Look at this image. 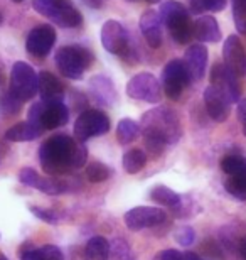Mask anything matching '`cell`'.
Returning a JSON list of instances; mask_svg holds the SVG:
<instances>
[{"instance_id": "cell-1", "label": "cell", "mask_w": 246, "mask_h": 260, "mask_svg": "<svg viewBox=\"0 0 246 260\" xmlns=\"http://www.w3.org/2000/svg\"><path fill=\"white\" fill-rule=\"evenodd\" d=\"M88 150L83 142H75L67 135H54L39 149V160L48 174L57 176L85 166Z\"/></svg>"}, {"instance_id": "cell-2", "label": "cell", "mask_w": 246, "mask_h": 260, "mask_svg": "<svg viewBox=\"0 0 246 260\" xmlns=\"http://www.w3.org/2000/svg\"><path fill=\"white\" fill-rule=\"evenodd\" d=\"M145 147L152 155L164 152L167 145L175 144L181 137V122L175 112L160 107L152 108L142 117Z\"/></svg>"}, {"instance_id": "cell-3", "label": "cell", "mask_w": 246, "mask_h": 260, "mask_svg": "<svg viewBox=\"0 0 246 260\" xmlns=\"http://www.w3.org/2000/svg\"><path fill=\"white\" fill-rule=\"evenodd\" d=\"M159 17L169 27L172 39L177 44H187L194 36V24L191 22L189 12L181 2L169 0L160 5Z\"/></svg>"}, {"instance_id": "cell-4", "label": "cell", "mask_w": 246, "mask_h": 260, "mask_svg": "<svg viewBox=\"0 0 246 260\" xmlns=\"http://www.w3.org/2000/svg\"><path fill=\"white\" fill-rule=\"evenodd\" d=\"M69 120V110L62 102H41L34 103L29 110V118L36 128H39L41 132L51 128H57L66 125Z\"/></svg>"}, {"instance_id": "cell-5", "label": "cell", "mask_w": 246, "mask_h": 260, "mask_svg": "<svg viewBox=\"0 0 246 260\" xmlns=\"http://www.w3.org/2000/svg\"><path fill=\"white\" fill-rule=\"evenodd\" d=\"M54 61L62 76L69 80H81L85 70L93 63V54L80 46H66L57 51Z\"/></svg>"}, {"instance_id": "cell-6", "label": "cell", "mask_w": 246, "mask_h": 260, "mask_svg": "<svg viewBox=\"0 0 246 260\" xmlns=\"http://www.w3.org/2000/svg\"><path fill=\"white\" fill-rule=\"evenodd\" d=\"M39 91V76L36 75L32 66L24 61H19L12 66L10 73V93L19 100H30Z\"/></svg>"}, {"instance_id": "cell-7", "label": "cell", "mask_w": 246, "mask_h": 260, "mask_svg": "<svg viewBox=\"0 0 246 260\" xmlns=\"http://www.w3.org/2000/svg\"><path fill=\"white\" fill-rule=\"evenodd\" d=\"M191 83V75L187 71L184 61L172 59L165 64L162 71V90L170 100H177L184 88Z\"/></svg>"}, {"instance_id": "cell-8", "label": "cell", "mask_w": 246, "mask_h": 260, "mask_svg": "<svg viewBox=\"0 0 246 260\" xmlns=\"http://www.w3.org/2000/svg\"><path fill=\"white\" fill-rule=\"evenodd\" d=\"M127 95L133 100L159 103L162 96V88L159 80L152 73H138L127 83Z\"/></svg>"}, {"instance_id": "cell-9", "label": "cell", "mask_w": 246, "mask_h": 260, "mask_svg": "<svg viewBox=\"0 0 246 260\" xmlns=\"http://www.w3.org/2000/svg\"><path fill=\"white\" fill-rule=\"evenodd\" d=\"M110 130V118L99 110H86L83 112L75 122V135L80 142L91 137L107 134Z\"/></svg>"}, {"instance_id": "cell-10", "label": "cell", "mask_w": 246, "mask_h": 260, "mask_svg": "<svg viewBox=\"0 0 246 260\" xmlns=\"http://www.w3.org/2000/svg\"><path fill=\"white\" fill-rule=\"evenodd\" d=\"M165 218H167L165 211H162L160 208L137 206L125 213L123 220L130 232H140V230H145V228L160 225V223L165 221Z\"/></svg>"}, {"instance_id": "cell-11", "label": "cell", "mask_w": 246, "mask_h": 260, "mask_svg": "<svg viewBox=\"0 0 246 260\" xmlns=\"http://www.w3.org/2000/svg\"><path fill=\"white\" fill-rule=\"evenodd\" d=\"M101 44L112 54H123L128 46V32L118 20H107L101 27Z\"/></svg>"}, {"instance_id": "cell-12", "label": "cell", "mask_w": 246, "mask_h": 260, "mask_svg": "<svg viewBox=\"0 0 246 260\" xmlns=\"http://www.w3.org/2000/svg\"><path fill=\"white\" fill-rule=\"evenodd\" d=\"M56 44V30L52 25H38L29 32L27 41H25V48L36 58H44L51 53L52 46Z\"/></svg>"}, {"instance_id": "cell-13", "label": "cell", "mask_w": 246, "mask_h": 260, "mask_svg": "<svg viewBox=\"0 0 246 260\" xmlns=\"http://www.w3.org/2000/svg\"><path fill=\"white\" fill-rule=\"evenodd\" d=\"M211 85L223 91L231 103L239 100V83L238 76L226 64H214L211 70Z\"/></svg>"}, {"instance_id": "cell-14", "label": "cell", "mask_w": 246, "mask_h": 260, "mask_svg": "<svg viewBox=\"0 0 246 260\" xmlns=\"http://www.w3.org/2000/svg\"><path fill=\"white\" fill-rule=\"evenodd\" d=\"M19 181L29 188H34V189H39L43 191L46 194H52V196H57V194H62L64 191L67 189L64 183L57 181L56 178H43L36 173L34 169L30 168H24L20 169L19 173Z\"/></svg>"}, {"instance_id": "cell-15", "label": "cell", "mask_w": 246, "mask_h": 260, "mask_svg": "<svg viewBox=\"0 0 246 260\" xmlns=\"http://www.w3.org/2000/svg\"><path fill=\"white\" fill-rule=\"evenodd\" d=\"M223 56H224V64H226L238 78L246 75V54H244L243 44L238 36H229V38L224 41Z\"/></svg>"}, {"instance_id": "cell-16", "label": "cell", "mask_w": 246, "mask_h": 260, "mask_svg": "<svg viewBox=\"0 0 246 260\" xmlns=\"http://www.w3.org/2000/svg\"><path fill=\"white\" fill-rule=\"evenodd\" d=\"M204 103H206V110L209 113V117L214 122H224L228 118L229 103L231 102L218 88H214L213 85L206 88V91H204Z\"/></svg>"}, {"instance_id": "cell-17", "label": "cell", "mask_w": 246, "mask_h": 260, "mask_svg": "<svg viewBox=\"0 0 246 260\" xmlns=\"http://www.w3.org/2000/svg\"><path fill=\"white\" fill-rule=\"evenodd\" d=\"M184 64L191 75V80H201L207 66V49L202 44H192L186 51Z\"/></svg>"}, {"instance_id": "cell-18", "label": "cell", "mask_w": 246, "mask_h": 260, "mask_svg": "<svg viewBox=\"0 0 246 260\" xmlns=\"http://www.w3.org/2000/svg\"><path fill=\"white\" fill-rule=\"evenodd\" d=\"M160 17L159 14L154 12V10H149V12L142 14L140 17V30H142L145 41L150 48H160L162 44V29H160Z\"/></svg>"}, {"instance_id": "cell-19", "label": "cell", "mask_w": 246, "mask_h": 260, "mask_svg": "<svg viewBox=\"0 0 246 260\" xmlns=\"http://www.w3.org/2000/svg\"><path fill=\"white\" fill-rule=\"evenodd\" d=\"M90 88H91L93 100H96L99 105L112 107L117 102V90H115V85L110 78L103 75L95 76L90 81Z\"/></svg>"}, {"instance_id": "cell-20", "label": "cell", "mask_w": 246, "mask_h": 260, "mask_svg": "<svg viewBox=\"0 0 246 260\" xmlns=\"http://www.w3.org/2000/svg\"><path fill=\"white\" fill-rule=\"evenodd\" d=\"M39 93L43 102H62L64 88L52 73L43 71L39 73Z\"/></svg>"}, {"instance_id": "cell-21", "label": "cell", "mask_w": 246, "mask_h": 260, "mask_svg": "<svg viewBox=\"0 0 246 260\" xmlns=\"http://www.w3.org/2000/svg\"><path fill=\"white\" fill-rule=\"evenodd\" d=\"M20 260H64L61 248L56 245H44L36 248L30 243L22 245L19 252Z\"/></svg>"}, {"instance_id": "cell-22", "label": "cell", "mask_w": 246, "mask_h": 260, "mask_svg": "<svg viewBox=\"0 0 246 260\" xmlns=\"http://www.w3.org/2000/svg\"><path fill=\"white\" fill-rule=\"evenodd\" d=\"M194 36L201 43H218L221 39L218 20L214 17H209V15L199 17L194 22Z\"/></svg>"}, {"instance_id": "cell-23", "label": "cell", "mask_w": 246, "mask_h": 260, "mask_svg": "<svg viewBox=\"0 0 246 260\" xmlns=\"http://www.w3.org/2000/svg\"><path fill=\"white\" fill-rule=\"evenodd\" d=\"M43 134L39 128H36L30 122H20L15 123L5 132V139L9 142H25V140H34Z\"/></svg>"}, {"instance_id": "cell-24", "label": "cell", "mask_w": 246, "mask_h": 260, "mask_svg": "<svg viewBox=\"0 0 246 260\" xmlns=\"http://www.w3.org/2000/svg\"><path fill=\"white\" fill-rule=\"evenodd\" d=\"M110 243L103 237H91L85 247V258L83 260H108Z\"/></svg>"}, {"instance_id": "cell-25", "label": "cell", "mask_w": 246, "mask_h": 260, "mask_svg": "<svg viewBox=\"0 0 246 260\" xmlns=\"http://www.w3.org/2000/svg\"><path fill=\"white\" fill-rule=\"evenodd\" d=\"M52 22H56L57 25H61V27H78V25L83 22V15L78 12L71 0H67Z\"/></svg>"}, {"instance_id": "cell-26", "label": "cell", "mask_w": 246, "mask_h": 260, "mask_svg": "<svg viewBox=\"0 0 246 260\" xmlns=\"http://www.w3.org/2000/svg\"><path fill=\"white\" fill-rule=\"evenodd\" d=\"M150 200L155 201L157 205H162L167 208H175L177 205H181L182 198H181V194H177L175 191L167 188V186L159 184L150 191Z\"/></svg>"}, {"instance_id": "cell-27", "label": "cell", "mask_w": 246, "mask_h": 260, "mask_svg": "<svg viewBox=\"0 0 246 260\" xmlns=\"http://www.w3.org/2000/svg\"><path fill=\"white\" fill-rule=\"evenodd\" d=\"M147 164V154L140 149H132L123 155V169L128 174H137Z\"/></svg>"}, {"instance_id": "cell-28", "label": "cell", "mask_w": 246, "mask_h": 260, "mask_svg": "<svg viewBox=\"0 0 246 260\" xmlns=\"http://www.w3.org/2000/svg\"><path fill=\"white\" fill-rule=\"evenodd\" d=\"M138 134H140L138 123H135L133 120H130V118L120 120L118 127H117V139L120 144L125 145V144L133 142V140L138 137Z\"/></svg>"}, {"instance_id": "cell-29", "label": "cell", "mask_w": 246, "mask_h": 260, "mask_svg": "<svg viewBox=\"0 0 246 260\" xmlns=\"http://www.w3.org/2000/svg\"><path fill=\"white\" fill-rule=\"evenodd\" d=\"M67 0H34L32 5H34V10L44 17H48L51 20L56 19V15L59 14V10L62 9Z\"/></svg>"}, {"instance_id": "cell-30", "label": "cell", "mask_w": 246, "mask_h": 260, "mask_svg": "<svg viewBox=\"0 0 246 260\" xmlns=\"http://www.w3.org/2000/svg\"><path fill=\"white\" fill-rule=\"evenodd\" d=\"M20 107H22V100L14 96L10 91L4 93V95L0 96V113H2L4 117H12L15 113H19Z\"/></svg>"}, {"instance_id": "cell-31", "label": "cell", "mask_w": 246, "mask_h": 260, "mask_svg": "<svg viewBox=\"0 0 246 260\" xmlns=\"http://www.w3.org/2000/svg\"><path fill=\"white\" fill-rule=\"evenodd\" d=\"M110 174H112V171L103 162H91L86 168V178L90 183H103L110 178Z\"/></svg>"}, {"instance_id": "cell-32", "label": "cell", "mask_w": 246, "mask_h": 260, "mask_svg": "<svg viewBox=\"0 0 246 260\" xmlns=\"http://www.w3.org/2000/svg\"><path fill=\"white\" fill-rule=\"evenodd\" d=\"M108 260H132V253H130L128 243L122 240V238H115V240L110 243Z\"/></svg>"}, {"instance_id": "cell-33", "label": "cell", "mask_w": 246, "mask_h": 260, "mask_svg": "<svg viewBox=\"0 0 246 260\" xmlns=\"http://www.w3.org/2000/svg\"><path fill=\"white\" fill-rule=\"evenodd\" d=\"M224 188L233 198H236L239 201H246V179L231 176V179L226 181Z\"/></svg>"}, {"instance_id": "cell-34", "label": "cell", "mask_w": 246, "mask_h": 260, "mask_svg": "<svg viewBox=\"0 0 246 260\" xmlns=\"http://www.w3.org/2000/svg\"><path fill=\"white\" fill-rule=\"evenodd\" d=\"M233 17L236 29L246 34V2H233Z\"/></svg>"}, {"instance_id": "cell-35", "label": "cell", "mask_w": 246, "mask_h": 260, "mask_svg": "<svg viewBox=\"0 0 246 260\" xmlns=\"http://www.w3.org/2000/svg\"><path fill=\"white\" fill-rule=\"evenodd\" d=\"M174 238L181 247H191L196 240V232L191 226H181L175 230Z\"/></svg>"}, {"instance_id": "cell-36", "label": "cell", "mask_w": 246, "mask_h": 260, "mask_svg": "<svg viewBox=\"0 0 246 260\" xmlns=\"http://www.w3.org/2000/svg\"><path fill=\"white\" fill-rule=\"evenodd\" d=\"M30 211H32V215L38 216L39 220L48 221V223H56L57 220H59L57 213L52 211V210H44V208H39V206H30Z\"/></svg>"}, {"instance_id": "cell-37", "label": "cell", "mask_w": 246, "mask_h": 260, "mask_svg": "<svg viewBox=\"0 0 246 260\" xmlns=\"http://www.w3.org/2000/svg\"><path fill=\"white\" fill-rule=\"evenodd\" d=\"M228 0H202L204 10H213V12H221L226 7Z\"/></svg>"}, {"instance_id": "cell-38", "label": "cell", "mask_w": 246, "mask_h": 260, "mask_svg": "<svg viewBox=\"0 0 246 260\" xmlns=\"http://www.w3.org/2000/svg\"><path fill=\"white\" fill-rule=\"evenodd\" d=\"M154 260H182V253L177 250H164L160 253H157Z\"/></svg>"}, {"instance_id": "cell-39", "label": "cell", "mask_w": 246, "mask_h": 260, "mask_svg": "<svg viewBox=\"0 0 246 260\" xmlns=\"http://www.w3.org/2000/svg\"><path fill=\"white\" fill-rule=\"evenodd\" d=\"M238 117H239V120H241V123H246V100L238 105Z\"/></svg>"}, {"instance_id": "cell-40", "label": "cell", "mask_w": 246, "mask_h": 260, "mask_svg": "<svg viewBox=\"0 0 246 260\" xmlns=\"http://www.w3.org/2000/svg\"><path fill=\"white\" fill-rule=\"evenodd\" d=\"M191 9H192V12H196V14L202 12V10H204L202 0H192V2H191Z\"/></svg>"}, {"instance_id": "cell-41", "label": "cell", "mask_w": 246, "mask_h": 260, "mask_svg": "<svg viewBox=\"0 0 246 260\" xmlns=\"http://www.w3.org/2000/svg\"><path fill=\"white\" fill-rule=\"evenodd\" d=\"M83 2L91 9H99L103 5V0H83Z\"/></svg>"}, {"instance_id": "cell-42", "label": "cell", "mask_w": 246, "mask_h": 260, "mask_svg": "<svg viewBox=\"0 0 246 260\" xmlns=\"http://www.w3.org/2000/svg\"><path fill=\"white\" fill-rule=\"evenodd\" d=\"M182 260H202V258L199 257L197 253H194V252H187V253L182 255Z\"/></svg>"}, {"instance_id": "cell-43", "label": "cell", "mask_w": 246, "mask_h": 260, "mask_svg": "<svg viewBox=\"0 0 246 260\" xmlns=\"http://www.w3.org/2000/svg\"><path fill=\"white\" fill-rule=\"evenodd\" d=\"M239 253H241L243 260H246V237L243 238V242L239 243Z\"/></svg>"}, {"instance_id": "cell-44", "label": "cell", "mask_w": 246, "mask_h": 260, "mask_svg": "<svg viewBox=\"0 0 246 260\" xmlns=\"http://www.w3.org/2000/svg\"><path fill=\"white\" fill-rule=\"evenodd\" d=\"M149 4H157V2H160V0H147Z\"/></svg>"}, {"instance_id": "cell-45", "label": "cell", "mask_w": 246, "mask_h": 260, "mask_svg": "<svg viewBox=\"0 0 246 260\" xmlns=\"http://www.w3.org/2000/svg\"><path fill=\"white\" fill-rule=\"evenodd\" d=\"M0 260H9V258H7V257H5V255H4V253H0Z\"/></svg>"}, {"instance_id": "cell-46", "label": "cell", "mask_w": 246, "mask_h": 260, "mask_svg": "<svg viewBox=\"0 0 246 260\" xmlns=\"http://www.w3.org/2000/svg\"><path fill=\"white\" fill-rule=\"evenodd\" d=\"M243 134H244V137H246V123H243Z\"/></svg>"}, {"instance_id": "cell-47", "label": "cell", "mask_w": 246, "mask_h": 260, "mask_svg": "<svg viewBox=\"0 0 246 260\" xmlns=\"http://www.w3.org/2000/svg\"><path fill=\"white\" fill-rule=\"evenodd\" d=\"M12 2H15V4H19V2H24V0H12Z\"/></svg>"}, {"instance_id": "cell-48", "label": "cell", "mask_w": 246, "mask_h": 260, "mask_svg": "<svg viewBox=\"0 0 246 260\" xmlns=\"http://www.w3.org/2000/svg\"><path fill=\"white\" fill-rule=\"evenodd\" d=\"M233 2H246V0H233Z\"/></svg>"}, {"instance_id": "cell-49", "label": "cell", "mask_w": 246, "mask_h": 260, "mask_svg": "<svg viewBox=\"0 0 246 260\" xmlns=\"http://www.w3.org/2000/svg\"><path fill=\"white\" fill-rule=\"evenodd\" d=\"M0 81H2V70H0Z\"/></svg>"}, {"instance_id": "cell-50", "label": "cell", "mask_w": 246, "mask_h": 260, "mask_svg": "<svg viewBox=\"0 0 246 260\" xmlns=\"http://www.w3.org/2000/svg\"><path fill=\"white\" fill-rule=\"evenodd\" d=\"M0 22H2V15H0Z\"/></svg>"}, {"instance_id": "cell-51", "label": "cell", "mask_w": 246, "mask_h": 260, "mask_svg": "<svg viewBox=\"0 0 246 260\" xmlns=\"http://www.w3.org/2000/svg\"><path fill=\"white\" fill-rule=\"evenodd\" d=\"M128 2H135V0H128Z\"/></svg>"}]
</instances>
